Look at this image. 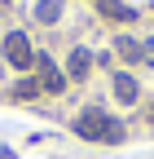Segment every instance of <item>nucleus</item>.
<instances>
[{
  "label": "nucleus",
  "instance_id": "4",
  "mask_svg": "<svg viewBox=\"0 0 154 159\" xmlns=\"http://www.w3.org/2000/svg\"><path fill=\"white\" fill-rule=\"evenodd\" d=\"M40 75H44V89H49V93H62V89H66V75H62V71H53L49 57H40Z\"/></svg>",
  "mask_w": 154,
  "mask_h": 159
},
{
  "label": "nucleus",
  "instance_id": "6",
  "mask_svg": "<svg viewBox=\"0 0 154 159\" xmlns=\"http://www.w3.org/2000/svg\"><path fill=\"white\" fill-rule=\"evenodd\" d=\"M57 13H62V0H40V9H35L40 22H57Z\"/></svg>",
  "mask_w": 154,
  "mask_h": 159
},
{
  "label": "nucleus",
  "instance_id": "5",
  "mask_svg": "<svg viewBox=\"0 0 154 159\" xmlns=\"http://www.w3.org/2000/svg\"><path fill=\"white\" fill-rule=\"evenodd\" d=\"M114 93H119V102H137V80L132 75H114Z\"/></svg>",
  "mask_w": 154,
  "mask_h": 159
},
{
  "label": "nucleus",
  "instance_id": "1",
  "mask_svg": "<svg viewBox=\"0 0 154 159\" xmlns=\"http://www.w3.org/2000/svg\"><path fill=\"white\" fill-rule=\"evenodd\" d=\"M75 133L88 137V142H123V124L110 119L106 111H84L79 119H75Z\"/></svg>",
  "mask_w": 154,
  "mask_h": 159
},
{
  "label": "nucleus",
  "instance_id": "9",
  "mask_svg": "<svg viewBox=\"0 0 154 159\" xmlns=\"http://www.w3.org/2000/svg\"><path fill=\"white\" fill-rule=\"evenodd\" d=\"M35 93H40V84H35V80H22V84L13 89V97H35Z\"/></svg>",
  "mask_w": 154,
  "mask_h": 159
},
{
  "label": "nucleus",
  "instance_id": "3",
  "mask_svg": "<svg viewBox=\"0 0 154 159\" xmlns=\"http://www.w3.org/2000/svg\"><path fill=\"white\" fill-rule=\"evenodd\" d=\"M88 66H92V53H88V49H75V53L66 57V71H71V80H84V75H88Z\"/></svg>",
  "mask_w": 154,
  "mask_h": 159
},
{
  "label": "nucleus",
  "instance_id": "2",
  "mask_svg": "<svg viewBox=\"0 0 154 159\" xmlns=\"http://www.w3.org/2000/svg\"><path fill=\"white\" fill-rule=\"evenodd\" d=\"M5 57L18 66V71H27L35 57H31V40L22 35V31H9V40H5Z\"/></svg>",
  "mask_w": 154,
  "mask_h": 159
},
{
  "label": "nucleus",
  "instance_id": "8",
  "mask_svg": "<svg viewBox=\"0 0 154 159\" xmlns=\"http://www.w3.org/2000/svg\"><path fill=\"white\" fill-rule=\"evenodd\" d=\"M101 13H106V18H119V22H123V18H132V9H123L119 0H101Z\"/></svg>",
  "mask_w": 154,
  "mask_h": 159
},
{
  "label": "nucleus",
  "instance_id": "7",
  "mask_svg": "<svg viewBox=\"0 0 154 159\" xmlns=\"http://www.w3.org/2000/svg\"><path fill=\"white\" fill-rule=\"evenodd\" d=\"M119 53H123V57H128V62H141V57H145V49H141V44H137V40H128V35H123V40H119Z\"/></svg>",
  "mask_w": 154,
  "mask_h": 159
}]
</instances>
